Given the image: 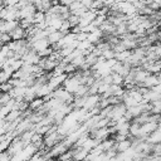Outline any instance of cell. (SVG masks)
<instances>
[{
	"mask_svg": "<svg viewBox=\"0 0 161 161\" xmlns=\"http://www.w3.org/2000/svg\"><path fill=\"white\" fill-rule=\"evenodd\" d=\"M157 128H160L161 130V118L158 119V122H157Z\"/></svg>",
	"mask_w": 161,
	"mask_h": 161,
	"instance_id": "obj_34",
	"label": "cell"
},
{
	"mask_svg": "<svg viewBox=\"0 0 161 161\" xmlns=\"http://www.w3.org/2000/svg\"><path fill=\"white\" fill-rule=\"evenodd\" d=\"M25 145H26V143L20 138V136H16V137L13 138V141H11L9 148H8V152H9L11 156H14V155H16L18 152H20V151L25 147Z\"/></svg>",
	"mask_w": 161,
	"mask_h": 161,
	"instance_id": "obj_5",
	"label": "cell"
},
{
	"mask_svg": "<svg viewBox=\"0 0 161 161\" xmlns=\"http://www.w3.org/2000/svg\"><path fill=\"white\" fill-rule=\"evenodd\" d=\"M102 38H103V31L99 29V28H97L96 30H93L92 33H88V40L92 43V44H97V43H99L101 40H102Z\"/></svg>",
	"mask_w": 161,
	"mask_h": 161,
	"instance_id": "obj_12",
	"label": "cell"
},
{
	"mask_svg": "<svg viewBox=\"0 0 161 161\" xmlns=\"http://www.w3.org/2000/svg\"><path fill=\"white\" fill-rule=\"evenodd\" d=\"M99 29L103 31V36H104V35L114 34V31H116V25H113V24L107 19L104 23H102V24L99 25Z\"/></svg>",
	"mask_w": 161,
	"mask_h": 161,
	"instance_id": "obj_13",
	"label": "cell"
},
{
	"mask_svg": "<svg viewBox=\"0 0 161 161\" xmlns=\"http://www.w3.org/2000/svg\"><path fill=\"white\" fill-rule=\"evenodd\" d=\"M67 77H68V74H67V73H63V74H59V75H53V77H50V78H49L48 84H49V87L54 91L55 88H58V87L63 86V82L65 80V78H67Z\"/></svg>",
	"mask_w": 161,
	"mask_h": 161,
	"instance_id": "obj_8",
	"label": "cell"
},
{
	"mask_svg": "<svg viewBox=\"0 0 161 161\" xmlns=\"http://www.w3.org/2000/svg\"><path fill=\"white\" fill-rule=\"evenodd\" d=\"M148 142H151L152 145H156V143H161V130L160 128H156L155 131H152L147 138H146Z\"/></svg>",
	"mask_w": 161,
	"mask_h": 161,
	"instance_id": "obj_15",
	"label": "cell"
},
{
	"mask_svg": "<svg viewBox=\"0 0 161 161\" xmlns=\"http://www.w3.org/2000/svg\"><path fill=\"white\" fill-rule=\"evenodd\" d=\"M36 6L33 4V3H28L24 8L19 9V20L20 19H24V18H30V16H34L35 11H36Z\"/></svg>",
	"mask_w": 161,
	"mask_h": 161,
	"instance_id": "obj_6",
	"label": "cell"
},
{
	"mask_svg": "<svg viewBox=\"0 0 161 161\" xmlns=\"http://www.w3.org/2000/svg\"><path fill=\"white\" fill-rule=\"evenodd\" d=\"M158 80H160V78H158L157 74L150 73V74L145 78V80H143L141 84H138V86H143V87H147V88H153V87L158 83Z\"/></svg>",
	"mask_w": 161,
	"mask_h": 161,
	"instance_id": "obj_10",
	"label": "cell"
},
{
	"mask_svg": "<svg viewBox=\"0 0 161 161\" xmlns=\"http://www.w3.org/2000/svg\"><path fill=\"white\" fill-rule=\"evenodd\" d=\"M21 59L24 60V63L26 64H39L42 57L38 54V52L33 50L31 48H29L23 55H21Z\"/></svg>",
	"mask_w": 161,
	"mask_h": 161,
	"instance_id": "obj_3",
	"label": "cell"
},
{
	"mask_svg": "<svg viewBox=\"0 0 161 161\" xmlns=\"http://www.w3.org/2000/svg\"><path fill=\"white\" fill-rule=\"evenodd\" d=\"M123 82H125V77L122 74L116 73V72H112V83L123 86Z\"/></svg>",
	"mask_w": 161,
	"mask_h": 161,
	"instance_id": "obj_24",
	"label": "cell"
},
{
	"mask_svg": "<svg viewBox=\"0 0 161 161\" xmlns=\"http://www.w3.org/2000/svg\"><path fill=\"white\" fill-rule=\"evenodd\" d=\"M99 99H101V94H98V93H96V94H87L86 96V99H84V106H83V108H86V109H92L93 107H96L97 104H98V102H99Z\"/></svg>",
	"mask_w": 161,
	"mask_h": 161,
	"instance_id": "obj_7",
	"label": "cell"
},
{
	"mask_svg": "<svg viewBox=\"0 0 161 161\" xmlns=\"http://www.w3.org/2000/svg\"><path fill=\"white\" fill-rule=\"evenodd\" d=\"M62 140H64V137H62L57 131H54V132H52V133H49V135H45L44 136V147H47V148H52V147H54L58 142H60Z\"/></svg>",
	"mask_w": 161,
	"mask_h": 161,
	"instance_id": "obj_4",
	"label": "cell"
},
{
	"mask_svg": "<svg viewBox=\"0 0 161 161\" xmlns=\"http://www.w3.org/2000/svg\"><path fill=\"white\" fill-rule=\"evenodd\" d=\"M11 39L13 40H20V39H25L26 38V30L24 28H21L20 25H18L13 31H10Z\"/></svg>",
	"mask_w": 161,
	"mask_h": 161,
	"instance_id": "obj_14",
	"label": "cell"
},
{
	"mask_svg": "<svg viewBox=\"0 0 161 161\" xmlns=\"http://www.w3.org/2000/svg\"><path fill=\"white\" fill-rule=\"evenodd\" d=\"M158 42H161V29H158Z\"/></svg>",
	"mask_w": 161,
	"mask_h": 161,
	"instance_id": "obj_35",
	"label": "cell"
},
{
	"mask_svg": "<svg viewBox=\"0 0 161 161\" xmlns=\"http://www.w3.org/2000/svg\"><path fill=\"white\" fill-rule=\"evenodd\" d=\"M52 5H53V3H52V0H42V3H40V5L36 8L38 10H40V11H44V13H47L50 8H52Z\"/></svg>",
	"mask_w": 161,
	"mask_h": 161,
	"instance_id": "obj_23",
	"label": "cell"
},
{
	"mask_svg": "<svg viewBox=\"0 0 161 161\" xmlns=\"http://www.w3.org/2000/svg\"><path fill=\"white\" fill-rule=\"evenodd\" d=\"M44 98L43 97H39V96H36L34 99H31L30 102H29V109H31V111H38L43 104H44Z\"/></svg>",
	"mask_w": 161,
	"mask_h": 161,
	"instance_id": "obj_17",
	"label": "cell"
},
{
	"mask_svg": "<svg viewBox=\"0 0 161 161\" xmlns=\"http://www.w3.org/2000/svg\"><path fill=\"white\" fill-rule=\"evenodd\" d=\"M0 39H1V42L4 43V44H8L9 42H11L13 39H11V35H10V33H1V35H0Z\"/></svg>",
	"mask_w": 161,
	"mask_h": 161,
	"instance_id": "obj_31",
	"label": "cell"
},
{
	"mask_svg": "<svg viewBox=\"0 0 161 161\" xmlns=\"http://www.w3.org/2000/svg\"><path fill=\"white\" fill-rule=\"evenodd\" d=\"M151 103V113H157L161 114V97L158 99H155Z\"/></svg>",
	"mask_w": 161,
	"mask_h": 161,
	"instance_id": "obj_20",
	"label": "cell"
},
{
	"mask_svg": "<svg viewBox=\"0 0 161 161\" xmlns=\"http://www.w3.org/2000/svg\"><path fill=\"white\" fill-rule=\"evenodd\" d=\"M58 1L60 5H64V6H69L73 3V0H58Z\"/></svg>",
	"mask_w": 161,
	"mask_h": 161,
	"instance_id": "obj_33",
	"label": "cell"
},
{
	"mask_svg": "<svg viewBox=\"0 0 161 161\" xmlns=\"http://www.w3.org/2000/svg\"><path fill=\"white\" fill-rule=\"evenodd\" d=\"M131 146H132V140L130 138V135H128L127 138L121 140V141H117V142L114 143V147H116L117 152H123V151H126L127 148H130Z\"/></svg>",
	"mask_w": 161,
	"mask_h": 161,
	"instance_id": "obj_11",
	"label": "cell"
},
{
	"mask_svg": "<svg viewBox=\"0 0 161 161\" xmlns=\"http://www.w3.org/2000/svg\"><path fill=\"white\" fill-rule=\"evenodd\" d=\"M158 60H160V62H161V58H160V59H158Z\"/></svg>",
	"mask_w": 161,
	"mask_h": 161,
	"instance_id": "obj_37",
	"label": "cell"
},
{
	"mask_svg": "<svg viewBox=\"0 0 161 161\" xmlns=\"http://www.w3.org/2000/svg\"><path fill=\"white\" fill-rule=\"evenodd\" d=\"M21 114H23V112H21L20 109L13 108V109H11V111L8 113V116L5 117V119H6V121H9V122H13V121L18 119L19 117H21Z\"/></svg>",
	"mask_w": 161,
	"mask_h": 161,
	"instance_id": "obj_19",
	"label": "cell"
},
{
	"mask_svg": "<svg viewBox=\"0 0 161 161\" xmlns=\"http://www.w3.org/2000/svg\"><path fill=\"white\" fill-rule=\"evenodd\" d=\"M0 160H4V161H8V160H11V155L6 151H1L0 152Z\"/></svg>",
	"mask_w": 161,
	"mask_h": 161,
	"instance_id": "obj_32",
	"label": "cell"
},
{
	"mask_svg": "<svg viewBox=\"0 0 161 161\" xmlns=\"http://www.w3.org/2000/svg\"><path fill=\"white\" fill-rule=\"evenodd\" d=\"M63 35H64V34H63L60 30H54V31H52V33L48 34L47 39H48V42L50 43V45H53V44H57V43L63 38Z\"/></svg>",
	"mask_w": 161,
	"mask_h": 161,
	"instance_id": "obj_16",
	"label": "cell"
},
{
	"mask_svg": "<svg viewBox=\"0 0 161 161\" xmlns=\"http://www.w3.org/2000/svg\"><path fill=\"white\" fill-rule=\"evenodd\" d=\"M93 47H94V44H92L88 39H86V40H79L77 49H79V50H86V49H93Z\"/></svg>",
	"mask_w": 161,
	"mask_h": 161,
	"instance_id": "obj_22",
	"label": "cell"
},
{
	"mask_svg": "<svg viewBox=\"0 0 161 161\" xmlns=\"http://www.w3.org/2000/svg\"><path fill=\"white\" fill-rule=\"evenodd\" d=\"M79 19H80V16L74 15V14H70V15H69V18H68V21H69L70 26L73 28V26H75V25H78V24H79Z\"/></svg>",
	"mask_w": 161,
	"mask_h": 161,
	"instance_id": "obj_27",
	"label": "cell"
},
{
	"mask_svg": "<svg viewBox=\"0 0 161 161\" xmlns=\"http://www.w3.org/2000/svg\"><path fill=\"white\" fill-rule=\"evenodd\" d=\"M106 20H107V15H97V16H96V19H94L92 23H93L96 26H98V28H99V25H101L102 23H104Z\"/></svg>",
	"mask_w": 161,
	"mask_h": 161,
	"instance_id": "obj_28",
	"label": "cell"
},
{
	"mask_svg": "<svg viewBox=\"0 0 161 161\" xmlns=\"http://www.w3.org/2000/svg\"><path fill=\"white\" fill-rule=\"evenodd\" d=\"M36 132V130L35 128H30V130H26V131H24L21 135H20V138L28 145V143H30L31 142V138H33V136H34V133Z\"/></svg>",
	"mask_w": 161,
	"mask_h": 161,
	"instance_id": "obj_18",
	"label": "cell"
},
{
	"mask_svg": "<svg viewBox=\"0 0 161 161\" xmlns=\"http://www.w3.org/2000/svg\"><path fill=\"white\" fill-rule=\"evenodd\" d=\"M102 55L104 57L106 60H107V59H112V58L116 57V52L113 50V48H108V49H106V50L102 52Z\"/></svg>",
	"mask_w": 161,
	"mask_h": 161,
	"instance_id": "obj_26",
	"label": "cell"
},
{
	"mask_svg": "<svg viewBox=\"0 0 161 161\" xmlns=\"http://www.w3.org/2000/svg\"><path fill=\"white\" fill-rule=\"evenodd\" d=\"M11 78V75L10 74H8L5 70H3V69H0V83H4V82H8L9 79Z\"/></svg>",
	"mask_w": 161,
	"mask_h": 161,
	"instance_id": "obj_30",
	"label": "cell"
},
{
	"mask_svg": "<svg viewBox=\"0 0 161 161\" xmlns=\"http://www.w3.org/2000/svg\"><path fill=\"white\" fill-rule=\"evenodd\" d=\"M156 128H157V121H147V122H145V123H142V125L140 126L138 137L146 140L147 136H148L152 131H155Z\"/></svg>",
	"mask_w": 161,
	"mask_h": 161,
	"instance_id": "obj_2",
	"label": "cell"
},
{
	"mask_svg": "<svg viewBox=\"0 0 161 161\" xmlns=\"http://www.w3.org/2000/svg\"><path fill=\"white\" fill-rule=\"evenodd\" d=\"M73 50H74V48H72V47H63V48H60L58 52H59V54H60L62 58H65V57H68Z\"/></svg>",
	"mask_w": 161,
	"mask_h": 161,
	"instance_id": "obj_25",
	"label": "cell"
},
{
	"mask_svg": "<svg viewBox=\"0 0 161 161\" xmlns=\"http://www.w3.org/2000/svg\"><path fill=\"white\" fill-rule=\"evenodd\" d=\"M158 11H160V14H161V8H160V10H158Z\"/></svg>",
	"mask_w": 161,
	"mask_h": 161,
	"instance_id": "obj_36",
	"label": "cell"
},
{
	"mask_svg": "<svg viewBox=\"0 0 161 161\" xmlns=\"http://www.w3.org/2000/svg\"><path fill=\"white\" fill-rule=\"evenodd\" d=\"M131 53H132V50L131 49H125V50H122V52H119V53H116V59L117 60H119V62H125L130 55H131Z\"/></svg>",
	"mask_w": 161,
	"mask_h": 161,
	"instance_id": "obj_21",
	"label": "cell"
},
{
	"mask_svg": "<svg viewBox=\"0 0 161 161\" xmlns=\"http://www.w3.org/2000/svg\"><path fill=\"white\" fill-rule=\"evenodd\" d=\"M11 88H13V84L9 80L4 82V83H0V92H9Z\"/></svg>",
	"mask_w": 161,
	"mask_h": 161,
	"instance_id": "obj_29",
	"label": "cell"
},
{
	"mask_svg": "<svg viewBox=\"0 0 161 161\" xmlns=\"http://www.w3.org/2000/svg\"><path fill=\"white\" fill-rule=\"evenodd\" d=\"M52 96L55 97V98H58V99H60V101L64 102V103H68V104H72L73 101H74V98H75V96H74L73 93H70L69 91H67L64 87H58V88H55V89L52 92Z\"/></svg>",
	"mask_w": 161,
	"mask_h": 161,
	"instance_id": "obj_1",
	"label": "cell"
},
{
	"mask_svg": "<svg viewBox=\"0 0 161 161\" xmlns=\"http://www.w3.org/2000/svg\"><path fill=\"white\" fill-rule=\"evenodd\" d=\"M48 47H50V43L48 42V39L47 38H42V39H36V40H34L31 44H30V48L33 49V50H35V52H42V50H44L45 48H48Z\"/></svg>",
	"mask_w": 161,
	"mask_h": 161,
	"instance_id": "obj_9",
	"label": "cell"
}]
</instances>
